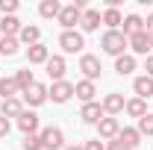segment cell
Listing matches in <instances>:
<instances>
[{
    "label": "cell",
    "mask_w": 153,
    "mask_h": 150,
    "mask_svg": "<svg viewBox=\"0 0 153 150\" xmlns=\"http://www.w3.org/2000/svg\"><path fill=\"white\" fill-rule=\"evenodd\" d=\"M82 12H85V0H74V3H68V6H62V12H59V24H62V30H74L79 18H82Z\"/></svg>",
    "instance_id": "cell-2"
},
{
    "label": "cell",
    "mask_w": 153,
    "mask_h": 150,
    "mask_svg": "<svg viewBox=\"0 0 153 150\" xmlns=\"http://www.w3.org/2000/svg\"><path fill=\"white\" fill-rule=\"evenodd\" d=\"M21 150H44V147H41V138H38V135H24Z\"/></svg>",
    "instance_id": "cell-30"
},
{
    "label": "cell",
    "mask_w": 153,
    "mask_h": 150,
    "mask_svg": "<svg viewBox=\"0 0 153 150\" xmlns=\"http://www.w3.org/2000/svg\"><path fill=\"white\" fill-rule=\"evenodd\" d=\"M94 94H97V85L91 79H79L74 82V97H79L82 103H94Z\"/></svg>",
    "instance_id": "cell-15"
},
{
    "label": "cell",
    "mask_w": 153,
    "mask_h": 150,
    "mask_svg": "<svg viewBox=\"0 0 153 150\" xmlns=\"http://www.w3.org/2000/svg\"><path fill=\"white\" fill-rule=\"evenodd\" d=\"M100 47H103V53L106 56H124L127 50H130V41H127V36L121 33V30H106L103 33V38H100Z\"/></svg>",
    "instance_id": "cell-1"
},
{
    "label": "cell",
    "mask_w": 153,
    "mask_h": 150,
    "mask_svg": "<svg viewBox=\"0 0 153 150\" xmlns=\"http://www.w3.org/2000/svg\"><path fill=\"white\" fill-rule=\"evenodd\" d=\"M144 74L153 76V53H150V56H144Z\"/></svg>",
    "instance_id": "cell-35"
},
{
    "label": "cell",
    "mask_w": 153,
    "mask_h": 150,
    "mask_svg": "<svg viewBox=\"0 0 153 150\" xmlns=\"http://www.w3.org/2000/svg\"><path fill=\"white\" fill-rule=\"evenodd\" d=\"M9 130H12L9 118H3V115H0V138H6V135H9Z\"/></svg>",
    "instance_id": "cell-33"
},
{
    "label": "cell",
    "mask_w": 153,
    "mask_h": 150,
    "mask_svg": "<svg viewBox=\"0 0 153 150\" xmlns=\"http://www.w3.org/2000/svg\"><path fill=\"white\" fill-rule=\"evenodd\" d=\"M18 130L24 132V135H38L41 132V118H38L33 109H24L18 118Z\"/></svg>",
    "instance_id": "cell-7"
},
{
    "label": "cell",
    "mask_w": 153,
    "mask_h": 150,
    "mask_svg": "<svg viewBox=\"0 0 153 150\" xmlns=\"http://www.w3.org/2000/svg\"><path fill=\"white\" fill-rule=\"evenodd\" d=\"M103 115H112V118H118V115L124 112V106H127V100H124V94L121 91H109L106 97H103Z\"/></svg>",
    "instance_id": "cell-11"
},
{
    "label": "cell",
    "mask_w": 153,
    "mask_h": 150,
    "mask_svg": "<svg viewBox=\"0 0 153 150\" xmlns=\"http://www.w3.org/2000/svg\"><path fill=\"white\" fill-rule=\"evenodd\" d=\"M18 82H15V76H0V97L6 100V97H18Z\"/></svg>",
    "instance_id": "cell-26"
},
{
    "label": "cell",
    "mask_w": 153,
    "mask_h": 150,
    "mask_svg": "<svg viewBox=\"0 0 153 150\" xmlns=\"http://www.w3.org/2000/svg\"><path fill=\"white\" fill-rule=\"evenodd\" d=\"M118 141H121V144H127L130 150H135L138 144H141V135H138V130H135V127H121Z\"/></svg>",
    "instance_id": "cell-21"
},
{
    "label": "cell",
    "mask_w": 153,
    "mask_h": 150,
    "mask_svg": "<svg viewBox=\"0 0 153 150\" xmlns=\"http://www.w3.org/2000/svg\"><path fill=\"white\" fill-rule=\"evenodd\" d=\"M106 150H130V147H127V144H121V141L115 138V141H106Z\"/></svg>",
    "instance_id": "cell-34"
},
{
    "label": "cell",
    "mask_w": 153,
    "mask_h": 150,
    "mask_svg": "<svg viewBox=\"0 0 153 150\" xmlns=\"http://www.w3.org/2000/svg\"><path fill=\"white\" fill-rule=\"evenodd\" d=\"M135 130H138L141 138H144V135L150 138V135H153V112H147L144 118H138V127H135Z\"/></svg>",
    "instance_id": "cell-29"
},
{
    "label": "cell",
    "mask_w": 153,
    "mask_h": 150,
    "mask_svg": "<svg viewBox=\"0 0 153 150\" xmlns=\"http://www.w3.org/2000/svg\"><path fill=\"white\" fill-rule=\"evenodd\" d=\"M21 112H24V100H21V97H6V100H0V115H3V118H15V121H18Z\"/></svg>",
    "instance_id": "cell-14"
},
{
    "label": "cell",
    "mask_w": 153,
    "mask_h": 150,
    "mask_svg": "<svg viewBox=\"0 0 153 150\" xmlns=\"http://www.w3.org/2000/svg\"><path fill=\"white\" fill-rule=\"evenodd\" d=\"M118 132H121V121L112 118V115H106V118L97 124V138H100V141H115Z\"/></svg>",
    "instance_id": "cell-8"
},
{
    "label": "cell",
    "mask_w": 153,
    "mask_h": 150,
    "mask_svg": "<svg viewBox=\"0 0 153 150\" xmlns=\"http://www.w3.org/2000/svg\"><path fill=\"white\" fill-rule=\"evenodd\" d=\"M133 91H135V97H141V100L153 97V76H147V74L135 76L133 79Z\"/></svg>",
    "instance_id": "cell-18"
},
{
    "label": "cell",
    "mask_w": 153,
    "mask_h": 150,
    "mask_svg": "<svg viewBox=\"0 0 153 150\" xmlns=\"http://www.w3.org/2000/svg\"><path fill=\"white\" fill-rule=\"evenodd\" d=\"M103 118H106V115H103V106H100L97 100H94V103H82V109H79V121H82V124L97 127Z\"/></svg>",
    "instance_id": "cell-10"
},
{
    "label": "cell",
    "mask_w": 153,
    "mask_h": 150,
    "mask_svg": "<svg viewBox=\"0 0 153 150\" xmlns=\"http://www.w3.org/2000/svg\"><path fill=\"white\" fill-rule=\"evenodd\" d=\"M18 50H21L18 38H0V56H15Z\"/></svg>",
    "instance_id": "cell-28"
},
{
    "label": "cell",
    "mask_w": 153,
    "mask_h": 150,
    "mask_svg": "<svg viewBox=\"0 0 153 150\" xmlns=\"http://www.w3.org/2000/svg\"><path fill=\"white\" fill-rule=\"evenodd\" d=\"M79 71H82L85 79H91V82H94L97 76H100V71H103L100 56H94V53H82V56H79Z\"/></svg>",
    "instance_id": "cell-6"
},
{
    "label": "cell",
    "mask_w": 153,
    "mask_h": 150,
    "mask_svg": "<svg viewBox=\"0 0 153 150\" xmlns=\"http://www.w3.org/2000/svg\"><path fill=\"white\" fill-rule=\"evenodd\" d=\"M21 100H24L30 109H36V106H41V103H47V85H41V82L30 85L27 91L21 94Z\"/></svg>",
    "instance_id": "cell-9"
},
{
    "label": "cell",
    "mask_w": 153,
    "mask_h": 150,
    "mask_svg": "<svg viewBox=\"0 0 153 150\" xmlns=\"http://www.w3.org/2000/svg\"><path fill=\"white\" fill-rule=\"evenodd\" d=\"M15 82H18V91L24 94L30 85H36V76H33L30 68H24V71H15Z\"/></svg>",
    "instance_id": "cell-27"
},
{
    "label": "cell",
    "mask_w": 153,
    "mask_h": 150,
    "mask_svg": "<svg viewBox=\"0 0 153 150\" xmlns=\"http://www.w3.org/2000/svg\"><path fill=\"white\" fill-rule=\"evenodd\" d=\"M121 33L130 38V36H135V33H144V18L141 15H124V24H121Z\"/></svg>",
    "instance_id": "cell-17"
},
{
    "label": "cell",
    "mask_w": 153,
    "mask_h": 150,
    "mask_svg": "<svg viewBox=\"0 0 153 150\" xmlns=\"http://www.w3.org/2000/svg\"><path fill=\"white\" fill-rule=\"evenodd\" d=\"M124 112L130 115V118H144L147 115V100H141V97H133V100H127V106H124Z\"/></svg>",
    "instance_id": "cell-23"
},
{
    "label": "cell",
    "mask_w": 153,
    "mask_h": 150,
    "mask_svg": "<svg viewBox=\"0 0 153 150\" xmlns=\"http://www.w3.org/2000/svg\"><path fill=\"white\" fill-rule=\"evenodd\" d=\"M47 59H50V50L38 41V44H33V47H27V62L30 65H47Z\"/></svg>",
    "instance_id": "cell-19"
},
{
    "label": "cell",
    "mask_w": 153,
    "mask_h": 150,
    "mask_svg": "<svg viewBox=\"0 0 153 150\" xmlns=\"http://www.w3.org/2000/svg\"><path fill=\"white\" fill-rule=\"evenodd\" d=\"M65 150H85V147H82V144H68Z\"/></svg>",
    "instance_id": "cell-37"
},
{
    "label": "cell",
    "mask_w": 153,
    "mask_h": 150,
    "mask_svg": "<svg viewBox=\"0 0 153 150\" xmlns=\"http://www.w3.org/2000/svg\"><path fill=\"white\" fill-rule=\"evenodd\" d=\"M135 65H138V62H135L133 53H124V56L115 59V74H118V76H130L135 71Z\"/></svg>",
    "instance_id": "cell-20"
},
{
    "label": "cell",
    "mask_w": 153,
    "mask_h": 150,
    "mask_svg": "<svg viewBox=\"0 0 153 150\" xmlns=\"http://www.w3.org/2000/svg\"><path fill=\"white\" fill-rule=\"evenodd\" d=\"M100 18H103V24H106L109 30H121V24H124L121 9H103V12H100Z\"/></svg>",
    "instance_id": "cell-25"
},
{
    "label": "cell",
    "mask_w": 153,
    "mask_h": 150,
    "mask_svg": "<svg viewBox=\"0 0 153 150\" xmlns=\"http://www.w3.org/2000/svg\"><path fill=\"white\" fill-rule=\"evenodd\" d=\"M38 138H41V147L44 150H65V132L59 127H44L38 132Z\"/></svg>",
    "instance_id": "cell-4"
},
{
    "label": "cell",
    "mask_w": 153,
    "mask_h": 150,
    "mask_svg": "<svg viewBox=\"0 0 153 150\" xmlns=\"http://www.w3.org/2000/svg\"><path fill=\"white\" fill-rule=\"evenodd\" d=\"M59 47H62L65 53H82V47H85V36H82L79 30H62V36H59Z\"/></svg>",
    "instance_id": "cell-3"
},
{
    "label": "cell",
    "mask_w": 153,
    "mask_h": 150,
    "mask_svg": "<svg viewBox=\"0 0 153 150\" xmlns=\"http://www.w3.org/2000/svg\"><path fill=\"white\" fill-rule=\"evenodd\" d=\"M0 12L3 15H15L18 12V0H0Z\"/></svg>",
    "instance_id": "cell-31"
},
{
    "label": "cell",
    "mask_w": 153,
    "mask_h": 150,
    "mask_svg": "<svg viewBox=\"0 0 153 150\" xmlns=\"http://www.w3.org/2000/svg\"><path fill=\"white\" fill-rule=\"evenodd\" d=\"M127 41H130V53H133V56H150L153 44H150V36H147V33H135V36H130Z\"/></svg>",
    "instance_id": "cell-12"
},
{
    "label": "cell",
    "mask_w": 153,
    "mask_h": 150,
    "mask_svg": "<svg viewBox=\"0 0 153 150\" xmlns=\"http://www.w3.org/2000/svg\"><path fill=\"white\" fill-rule=\"evenodd\" d=\"M0 38H3V36H0Z\"/></svg>",
    "instance_id": "cell-39"
},
{
    "label": "cell",
    "mask_w": 153,
    "mask_h": 150,
    "mask_svg": "<svg viewBox=\"0 0 153 150\" xmlns=\"http://www.w3.org/2000/svg\"><path fill=\"white\" fill-rule=\"evenodd\" d=\"M18 41H21V44H27V47H33V44L41 41V30L33 27V24H24V30L18 33Z\"/></svg>",
    "instance_id": "cell-22"
},
{
    "label": "cell",
    "mask_w": 153,
    "mask_h": 150,
    "mask_svg": "<svg viewBox=\"0 0 153 150\" xmlns=\"http://www.w3.org/2000/svg\"><path fill=\"white\" fill-rule=\"evenodd\" d=\"M144 33L153 36V15H147V21H144Z\"/></svg>",
    "instance_id": "cell-36"
},
{
    "label": "cell",
    "mask_w": 153,
    "mask_h": 150,
    "mask_svg": "<svg viewBox=\"0 0 153 150\" xmlns=\"http://www.w3.org/2000/svg\"><path fill=\"white\" fill-rule=\"evenodd\" d=\"M59 12H62V3H59V0H41V3H38V15H41V18H59Z\"/></svg>",
    "instance_id": "cell-24"
},
{
    "label": "cell",
    "mask_w": 153,
    "mask_h": 150,
    "mask_svg": "<svg viewBox=\"0 0 153 150\" xmlns=\"http://www.w3.org/2000/svg\"><path fill=\"white\" fill-rule=\"evenodd\" d=\"M150 44H153V36H150Z\"/></svg>",
    "instance_id": "cell-38"
},
{
    "label": "cell",
    "mask_w": 153,
    "mask_h": 150,
    "mask_svg": "<svg viewBox=\"0 0 153 150\" xmlns=\"http://www.w3.org/2000/svg\"><path fill=\"white\" fill-rule=\"evenodd\" d=\"M100 24H103L100 12H97V9H85V12H82V18H79V30H82V33H97V30H100Z\"/></svg>",
    "instance_id": "cell-16"
},
{
    "label": "cell",
    "mask_w": 153,
    "mask_h": 150,
    "mask_svg": "<svg viewBox=\"0 0 153 150\" xmlns=\"http://www.w3.org/2000/svg\"><path fill=\"white\" fill-rule=\"evenodd\" d=\"M44 71H47V76H50L53 82L65 79V71H68V62H65V56H50V59H47V65H44Z\"/></svg>",
    "instance_id": "cell-13"
},
{
    "label": "cell",
    "mask_w": 153,
    "mask_h": 150,
    "mask_svg": "<svg viewBox=\"0 0 153 150\" xmlns=\"http://www.w3.org/2000/svg\"><path fill=\"white\" fill-rule=\"evenodd\" d=\"M74 97V82H68V79H59V82H53L50 88H47V100H53V103H68Z\"/></svg>",
    "instance_id": "cell-5"
},
{
    "label": "cell",
    "mask_w": 153,
    "mask_h": 150,
    "mask_svg": "<svg viewBox=\"0 0 153 150\" xmlns=\"http://www.w3.org/2000/svg\"><path fill=\"white\" fill-rule=\"evenodd\" d=\"M82 147H85V150H106V144H103L100 138H91V141H85Z\"/></svg>",
    "instance_id": "cell-32"
}]
</instances>
